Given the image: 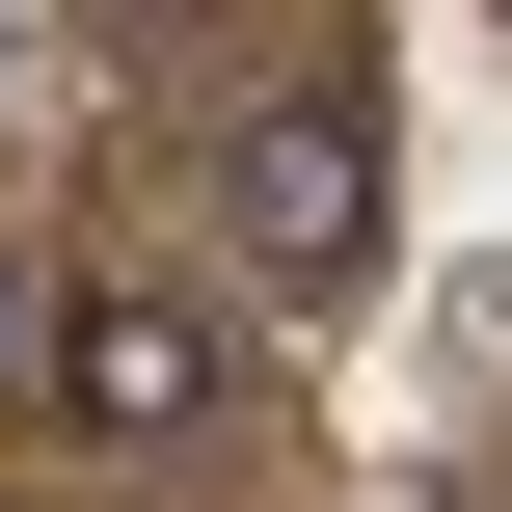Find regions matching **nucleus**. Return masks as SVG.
<instances>
[{"instance_id":"obj_2","label":"nucleus","mask_w":512,"mask_h":512,"mask_svg":"<svg viewBox=\"0 0 512 512\" xmlns=\"http://www.w3.org/2000/svg\"><path fill=\"white\" fill-rule=\"evenodd\" d=\"M216 378H243V324H216V297H81V324H54V432H81V459L216 432Z\"/></svg>"},{"instance_id":"obj_1","label":"nucleus","mask_w":512,"mask_h":512,"mask_svg":"<svg viewBox=\"0 0 512 512\" xmlns=\"http://www.w3.org/2000/svg\"><path fill=\"white\" fill-rule=\"evenodd\" d=\"M216 270H270V297H351L378 270V81L216 108Z\"/></svg>"},{"instance_id":"obj_3","label":"nucleus","mask_w":512,"mask_h":512,"mask_svg":"<svg viewBox=\"0 0 512 512\" xmlns=\"http://www.w3.org/2000/svg\"><path fill=\"white\" fill-rule=\"evenodd\" d=\"M0 351H27V270H0Z\"/></svg>"}]
</instances>
